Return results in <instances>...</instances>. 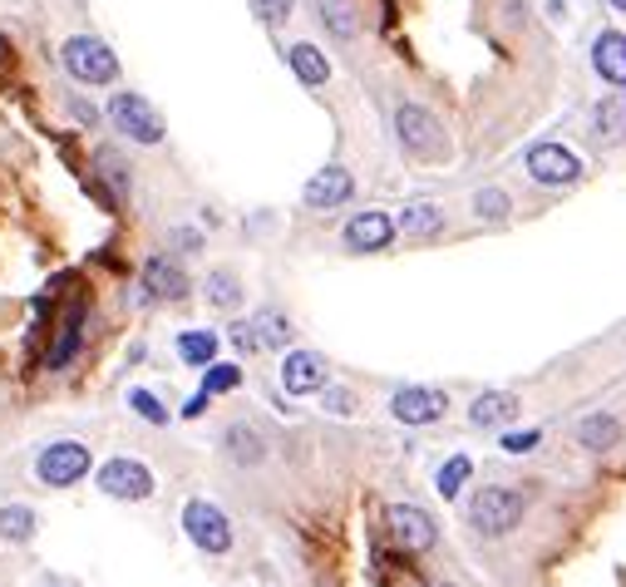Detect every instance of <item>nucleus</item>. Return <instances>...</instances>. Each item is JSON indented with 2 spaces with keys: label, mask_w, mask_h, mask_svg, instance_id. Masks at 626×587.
<instances>
[{
  "label": "nucleus",
  "mask_w": 626,
  "mask_h": 587,
  "mask_svg": "<svg viewBox=\"0 0 626 587\" xmlns=\"http://www.w3.org/2000/svg\"><path fill=\"white\" fill-rule=\"evenodd\" d=\"M207 301H213V307H222V311H232L237 301H242V287H237V272H213V277H207Z\"/></svg>",
  "instance_id": "nucleus-27"
},
{
  "label": "nucleus",
  "mask_w": 626,
  "mask_h": 587,
  "mask_svg": "<svg viewBox=\"0 0 626 587\" xmlns=\"http://www.w3.org/2000/svg\"><path fill=\"white\" fill-rule=\"evenodd\" d=\"M612 11H622V15H626V0H612Z\"/></svg>",
  "instance_id": "nucleus-38"
},
{
  "label": "nucleus",
  "mask_w": 626,
  "mask_h": 587,
  "mask_svg": "<svg viewBox=\"0 0 626 587\" xmlns=\"http://www.w3.org/2000/svg\"><path fill=\"white\" fill-rule=\"evenodd\" d=\"M326 410L330 415H350V410H356V395H350V391H326Z\"/></svg>",
  "instance_id": "nucleus-35"
},
{
  "label": "nucleus",
  "mask_w": 626,
  "mask_h": 587,
  "mask_svg": "<svg viewBox=\"0 0 626 587\" xmlns=\"http://www.w3.org/2000/svg\"><path fill=\"white\" fill-rule=\"evenodd\" d=\"M316 11H321V25H326L336 40H356L360 35V0H316Z\"/></svg>",
  "instance_id": "nucleus-19"
},
{
  "label": "nucleus",
  "mask_w": 626,
  "mask_h": 587,
  "mask_svg": "<svg viewBox=\"0 0 626 587\" xmlns=\"http://www.w3.org/2000/svg\"><path fill=\"white\" fill-rule=\"evenodd\" d=\"M281 391L287 395L326 391V361H321L316 350H291L287 366H281Z\"/></svg>",
  "instance_id": "nucleus-13"
},
{
  "label": "nucleus",
  "mask_w": 626,
  "mask_h": 587,
  "mask_svg": "<svg viewBox=\"0 0 626 587\" xmlns=\"http://www.w3.org/2000/svg\"><path fill=\"white\" fill-rule=\"evenodd\" d=\"M99 489L109 499H148L154 494V475L139 459H109L99 469Z\"/></svg>",
  "instance_id": "nucleus-9"
},
{
  "label": "nucleus",
  "mask_w": 626,
  "mask_h": 587,
  "mask_svg": "<svg viewBox=\"0 0 626 587\" xmlns=\"http://www.w3.org/2000/svg\"><path fill=\"white\" fill-rule=\"evenodd\" d=\"M287 64H291V74H297L306 89H321V84L330 80V60L316 50V45H306V40L291 45V50H287Z\"/></svg>",
  "instance_id": "nucleus-20"
},
{
  "label": "nucleus",
  "mask_w": 626,
  "mask_h": 587,
  "mask_svg": "<svg viewBox=\"0 0 626 587\" xmlns=\"http://www.w3.org/2000/svg\"><path fill=\"white\" fill-rule=\"evenodd\" d=\"M592 70L602 74L612 89H626V35L622 31H602L592 45Z\"/></svg>",
  "instance_id": "nucleus-15"
},
{
  "label": "nucleus",
  "mask_w": 626,
  "mask_h": 587,
  "mask_svg": "<svg viewBox=\"0 0 626 587\" xmlns=\"http://www.w3.org/2000/svg\"><path fill=\"white\" fill-rule=\"evenodd\" d=\"M385 528H390V543L400 548V553H424V548H434V538H440L434 518L424 514V508H414V504H390L385 508Z\"/></svg>",
  "instance_id": "nucleus-6"
},
{
  "label": "nucleus",
  "mask_w": 626,
  "mask_h": 587,
  "mask_svg": "<svg viewBox=\"0 0 626 587\" xmlns=\"http://www.w3.org/2000/svg\"><path fill=\"white\" fill-rule=\"evenodd\" d=\"M523 514H528V499L518 494V489H479V494L469 499V524L489 538L514 534V528L523 524Z\"/></svg>",
  "instance_id": "nucleus-2"
},
{
  "label": "nucleus",
  "mask_w": 626,
  "mask_h": 587,
  "mask_svg": "<svg viewBox=\"0 0 626 587\" xmlns=\"http://www.w3.org/2000/svg\"><path fill=\"white\" fill-rule=\"evenodd\" d=\"M473 213H479L483 223H504L508 217V193L504 188H479V193H473Z\"/></svg>",
  "instance_id": "nucleus-29"
},
{
  "label": "nucleus",
  "mask_w": 626,
  "mask_h": 587,
  "mask_svg": "<svg viewBox=\"0 0 626 587\" xmlns=\"http://www.w3.org/2000/svg\"><path fill=\"white\" fill-rule=\"evenodd\" d=\"M405 232V238H434V232H440L444 227V213L434 203H410L400 213V223H395Z\"/></svg>",
  "instance_id": "nucleus-22"
},
{
  "label": "nucleus",
  "mask_w": 626,
  "mask_h": 587,
  "mask_svg": "<svg viewBox=\"0 0 626 587\" xmlns=\"http://www.w3.org/2000/svg\"><path fill=\"white\" fill-rule=\"evenodd\" d=\"M626 139V89L606 94L592 113V144L597 148H616Z\"/></svg>",
  "instance_id": "nucleus-17"
},
{
  "label": "nucleus",
  "mask_w": 626,
  "mask_h": 587,
  "mask_svg": "<svg viewBox=\"0 0 626 587\" xmlns=\"http://www.w3.org/2000/svg\"><path fill=\"white\" fill-rule=\"evenodd\" d=\"M395 217H385V213H356L346 223V248L350 252H385L395 242Z\"/></svg>",
  "instance_id": "nucleus-12"
},
{
  "label": "nucleus",
  "mask_w": 626,
  "mask_h": 587,
  "mask_svg": "<svg viewBox=\"0 0 626 587\" xmlns=\"http://www.w3.org/2000/svg\"><path fill=\"white\" fill-rule=\"evenodd\" d=\"M538 440H543L538 430H518V434H504V450L508 454H528V450H538Z\"/></svg>",
  "instance_id": "nucleus-34"
},
{
  "label": "nucleus",
  "mask_w": 626,
  "mask_h": 587,
  "mask_svg": "<svg viewBox=\"0 0 626 587\" xmlns=\"http://www.w3.org/2000/svg\"><path fill=\"white\" fill-rule=\"evenodd\" d=\"M35 534V514L25 504H0V538H11V543H25Z\"/></svg>",
  "instance_id": "nucleus-26"
},
{
  "label": "nucleus",
  "mask_w": 626,
  "mask_h": 587,
  "mask_svg": "<svg viewBox=\"0 0 626 587\" xmlns=\"http://www.w3.org/2000/svg\"><path fill=\"white\" fill-rule=\"evenodd\" d=\"M356 193V178L346 173V168H321L316 178H311L306 183V207H316V213H326V207H340L346 203V197Z\"/></svg>",
  "instance_id": "nucleus-16"
},
{
  "label": "nucleus",
  "mask_w": 626,
  "mask_h": 587,
  "mask_svg": "<svg viewBox=\"0 0 626 587\" xmlns=\"http://www.w3.org/2000/svg\"><path fill=\"white\" fill-rule=\"evenodd\" d=\"M395 139H400V148L414 158H430V164L449 158V139H444L440 119H434L424 104H400V109H395Z\"/></svg>",
  "instance_id": "nucleus-1"
},
{
  "label": "nucleus",
  "mask_w": 626,
  "mask_h": 587,
  "mask_svg": "<svg viewBox=\"0 0 626 587\" xmlns=\"http://www.w3.org/2000/svg\"><path fill=\"white\" fill-rule=\"evenodd\" d=\"M35 475H40V484H50V489H70V484H80L84 475H89V450H84L80 440H60V444H50V450L35 459Z\"/></svg>",
  "instance_id": "nucleus-5"
},
{
  "label": "nucleus",
  "mask_w": 626,
  "mask_h": 587,
  "mask_svg": "<svg viewBox=\"0 0 626 587\" xmlns=\"http://www.w3.org/2000/svg\"><path fill=\"white\" fill-rule=\"evenodd\" d=\"M616 440H622V424H616L612 415H587V420L577 424V444H587V450H612Z\"/></svg>",
  "instance_id": "nucleus-23"
},
{
  "label": "nucleus",
  "mask_w": 626,
  "mask_h": 587,
  "mask_svg": "<svg viewBox=\"0 0 626 587\" xmlns=\"http://www.w3.org/2000/svg\"><path fill=\"white\" fill-rule=\"evenodd\" d=\"M129 405H134V415H139V420H148V424H164L168 420V410L148 391H129Z\"/></svg>",
  "instance_id": "nucleus-31"
},
{
  "label": "nucleus",
  "mask_w": 626,
  "mask_h": 587,
  "mask_svg": "<svg viewBox=\"0 0 626 587\" xmlns=\"http://www.w3.org/2000/svg\"><path fill=\"white\" fill-rule=\"evenodd\" d=\"M523 168H528V178L543 183V188H567V183L582 178L577 154H573V148H563V144H533V148H528V158H523Z\"/></svg>",
  "instance_id": "nucleus-7"
},
{
  "label": "nucleus",
  "mask_w": 626,
  "mask_h": 587,
  "mask_svg": "<svg viewBox=\"0 0 626 587\" xmlns=\"http://www.w3.org/2000/svg\"><path fill=\"white\" fill-rule=\"evenodd\" d=\"M99 173L109 178L113 197H123V193H129V168H123V164H119V158H113V154H99Z\"/></svg>",
  "instance_id": "nucleus-32"
},
{
  "label": "nucleus",
  "mask_w": 626,
  "mask_h": 587,
  "mask_svg": "<svg viewBox=\"0 0 626 587\" xmlns=\"http://www.w3.org/2000/svg\"><path fill=\"white\" fill-rule=\"evenodd\" d=\"M109 124L119 129V134H129L134 144H158V139H164V119H158V109L134 89H119L109 99Z\"/></svg>",
  "instance_id": "nucleus-4"
},
{
  "label": "nucleus",
  "mask_w": 626,
  "mask_h": 587,
  "mask_svg": "<svg viewBox=\"0 0 626 587\" xmlns=\"http://www.w3.org/2000/svg\"><path fill=\"white\" fill-rule=\"evenodd\" d=\"M60 60L80 84H113L119 80V60H113V50L104 40H94V35H74V40H64Z\"/></svg>",
  "instance_id": "nucleus-3"
},
{
  "label": "nucleus",
  "mask_w": 626,
  "mask_h": 587,
  "mask_svg": "<svg viewBox=\"0 0 626 587\" xmlns=\"http://www.w3.org/2000/svg\"><path fill=\"white\" fill-rule=\"evenodd\" d=\"M227 454H232L237 464H262V434L252 430V424H232V430H227Z\"/></svg>",
  "instance_id": "nucleus-25"
},
{
  "label": "nucleus",
  "mask_w": 626,
  "mask_h": 587,
  "mask_svg": "<svg viewBox=\"0 0 626 587\" xmlns=\"http://www.w3.org/2000/svg\"><path fill=\"white\" fill-rule=\"evenodd\" d=\"M257 11H262V21L267 25H281L291 11H297V0H257Z\"/></svg>",
  "instance_id": "nucleus-33"
},
{
  "label": "nucleus",
  "mask_w": 626,
  "mask_h": 587,
  "mask_svg": "<svg viewBox=\"0 0 626 587\" xmlns=\"http://www.w3.org/2000/svg\"><path fill=\"white\" fill-rule=\"evenodd\" d=\"M183 528L203 553H227V548H232V524H227V514L217 504H207V499H193V504L183 508Z\"/></svg>",
  "instance_id": "nucleus-8"
},
{
  "label": "nucleus",
  "mask_w": 626,
  "mask_h": 587,
  "mask_svg": "<svg viewBox=\"0 0 626 587\" xmlns=\"http://www.w3.org/2000/svg\"><path fill=\"white\" fill-rule=\"evenodd\" d=\"M469 475H473L469 454H454V459L440 469V479H434V489H440L444 499H459V489H464V479H469Z\"/></svg>",
  "instance_id": "nucleus-28"
},
{
  "label": "nucleus",
  "mask_w": 626,
  "mask_h": 587,
  "mask_svg": "<svg viewBox=\"0 0 626 587\" xmlns=\"http://www.w3.org/2000/svg\"><path fill=\"white\" fill-rule=\"evenodd\" d=\"M514 410H518V395H508V391H483L479 400H473L469 420L479 424V430H493V424L514 420Z\"/></svg>",
  "instance_id": "nucleus-21"
},
{
  "label": "nucleus",
  "mask_w": 626,
  "mask_h": 587,
  "mask_svg": "<svg viewBox=\"0 0 626 587\" xmlns=\"http://www.w3.org/2000/svg\"><path fill=\"white\" fill-rule=\"evenodd\" d=\"M70 113L80 119V124H89V129L99 124V109H94V104H84V99H74V104H70Z\"/></svg>",
  "instance_id": "nucleus-36"
},
{
  "label": "nucleus",
  "mask_w": 626,
  "mask_h": 587,
  "mask_svg": "<svg viewBox=\"0 0 626 587\" xmlns=\"http://www.w3.org/2000/svg\"><path fill=\"white\" fill-rule=\"evenodd\" d=\"M50 587H70V583H50Z\"/></svg>",
  "instance_id": "nucleus-39"
},
{
  "label": "nucleus",
  "mask_w": 626,
  "mask_h": 587,
  "mask_svg": "<svg viewBox=\"0 0 626 587\" xmlns=\"http://www.w3.org/2000/svg\"><path fill=\"white\" fill-rule=\"evenodd\" d=\"M144 297L148 301H183L188 297V272L168 257L144 262Z\"/></svg>",
  "instance_id": "nucleus-14"
},
{
  "label": "nucleus",
  "mask_w": 626,
  "mask_h": 587,
  "mask_svg": "<svg viewBox=\"0 0 626 587\" xmlns=\"http://www.w3.org/2000/svg\"><path fill=\"white\" fill-rule=\"evenodd\" d=\"M178 356H183L188 366H197V371H207L217 356V336L213 331H183V336H178Z\"/></svg>",
  "instance_id": "nucleus-24"
},
{
  "label": "nucleus",
  "mask_w": 626,
  "mask_h": 587,
  "mask_svg": "<svg viewBox=\"0 0 626 587\" xmlns=\"http://www.w3.org/2000/svg\"><path fill=\"white\" fill-rule=\"evenodd\" d=\"M203 405H207V391H197L193 400H188V410H183V415H188V420H197V415H203Z\"/></svg>",
  "instance_id": "nucleus-37"
},
{
  "label": "nucleus",
  "mask_w": 626,
  "mask_h": 587,
  "mask_svg": "<svg viewBox=\"0 0 626 587\" xmlns=\"http://www.w3.org/2000/svg\"><path fill=\"white\" fill-rule=\"evenodd\" d=\"M237 385H242V371H237V366H207V371H203V391L207 395L237 391Z\"/></svg>",
  "instance_id": "nucleus-30"
},
{
  "label": "nucleus",
  "mask_w": 626,
  "mask_h": 587,
  "mask_svg": "<svg viewBox=\"0 0 626 587\" xmlns=\"http://www.w3.org/2000/svg\"><path fill=\"white\" fill-rule=\"evenodd\" d=\"M80 340H84V307H70V311H64V321H60V331H55V340H50L45 366H50V371H64V366L74 361Z\"/></svg>",
  "instance_id": "nucleus-18"
},
{
  "label": "nucleus",
  "mask_w": 626,
  "mask_h": 587,
  "mask_svg": "<svg viewBox=\"0 0 626 587\" xmlns=\"http://www.w3.org/2000/svg\"><path fill=\"white\" fill-rule=\"evenodd\" d=\"M444 410H449L444 391H430V385H405V391H395V400H390V415L400 424H434Z\"/></svg>",
  "instance_id": "nucleus-10"
},
{
  "label": "nucleus",
  "mask_w": 626,
  "mask_h": 587,
  "mask_svg": "<svg viewBox=\"0 0 626 587\" xmlns=\"http://www.w3.org/2000/svg\"><path fill=\"white\" fill-rule=\"evenodd\" d=\"M232 336L242 350H281L291 340V321L281 316V311H257V316L246 321V326H237Z\"/></svg>",
  "instance_id": "nucleus-11"
}]
</instances>
